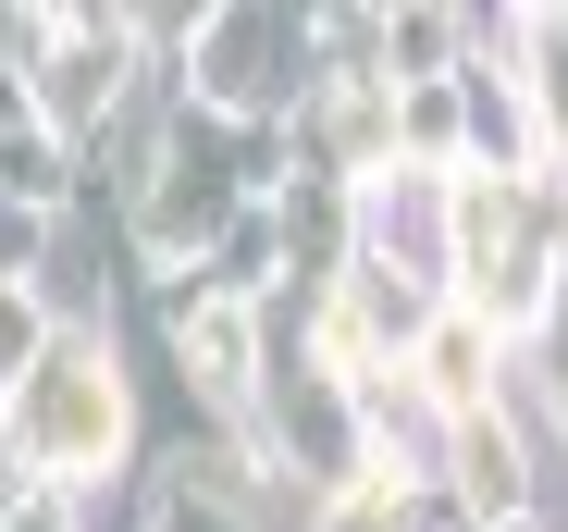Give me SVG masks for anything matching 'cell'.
Returning a JSON list of instances; mask_svg holds the SVG:
<instances>
[{"mask_svg": "<svg viewBox=\"0 0 568 532\" xmlns=\"http://www.w3.org/2000/svg\"><path fill=\"white\" fill-rule=\"evenodd\" d=\"M124 446V384H112V347L62 334L50 360L13 384V459L50 471V483H100Z\"/></svg>", "mask_w": 568, "mask_h": 532, "instance_id": "6da1fadb", "label": "cell"}]
</instances>
